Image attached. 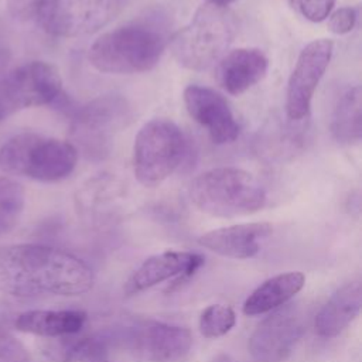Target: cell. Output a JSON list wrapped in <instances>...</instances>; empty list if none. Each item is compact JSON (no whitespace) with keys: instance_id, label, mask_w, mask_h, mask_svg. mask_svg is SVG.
Returning <instances> with one entry per match:
<instances>
[{"instance_id":"8992f818","label":"cell","mask_w":362,"mask_h":362,"mask_svg":"<svg viewBox=\"0 0 362 362\" xmlns=\"http://www.w3.org/2000/svg\"><path fill=\"white\" fill-rule=\"evenodd\" d=\"M187 140L170 119L154 117L144 123L134 137L133 173L144 187H157L181 164Z\"/></svg>"},{"instance_id":"6da1fadb","label":"cell","mask_w":362,"mask_h":362,"mask_svg":"<svg viewBox=\"0 0 362 362\" xmlns=\"http://www.w3.org/2000/svg\"><path fill=\"white\" fill-rule=\"evenodd\" d=\"M95 283L92 267L78 256L47 245L0 246V293L31 298L74 297Z\"/></svg>"},{"instance_id":"ba28073f","label":"cell","mask_w":362,"mask_h":362,"mask_svg":"<svg viewBox=\"0 0 362 362\" xmlns=\"http://www.w3.org/2000/svg\"><path fill=\"white\" fill-rule=\"evenodd\" d=\"M120 7V0H41L35 17L49 35L74 38L107 25Z\"/></svg>"},{"instance_id":"4316f807","label":"cell","mask_w":362,"mask_h":362,"mask_svg":"<svg viewBox=\"0 0 362 362\" xmlns=\"http://www.w3.org/2000/svg\"><path fill=\"white\" fill-rule=\"evenodd\" d=\"M41 0H7L10 13L17 18L35 17Z\"/></svg>"},{"instance_id":"ac0fdd59","label":"cell","mask_w":362,"mask_h":362,"mask_svg":"<svg viewBox=\"0 0 362 362\" xmlns=\"http://www.w3.org/2000/svg\"><path fill=\"white\" fill-rule=\"evenodd\" d=\"M86 317L82 310H30L18 314L14 325L21 332L58 338L79 332Z\"/></svg>"},{"instance_id":"4fadbf2b","label":"cell","mask_w":362,"mask_h":362,"mask_svg":"<svg viewBox=\"0 0 362 362\" xmlns=\"http://www.w3.org/2000/svg\"><path fill=\"white\" fill-rule=\"evenodd\" d=\"M127 341L148 362H175L188 354L192 335L180 325L143 321L130 327Z\"/></svg>"},{"instance_id":"7402d4cb","label":"cell","mask_w":362,"mask_h":362,"mask_svg":"<svg viewBox=\"0 0 362 362\" xmlns=\"http://www.w3.org/2000/svg\"><path fill=\"white\" fill-rule=\"evenodd\" d=\"M236 322L235 311L226 304H211L199 317V331L205 338H219L226 335Z\"/></svg>"},{"instance_id":"3957f363","label":"cell","mask_w":362,"mask_h":362,"mask_svg":"<svg viewBox=\"0 0 362 362\" xmlns=\"http://www.w3.org/2000/svg\"><path fill=\"white\" fill-rule=\"evenodd\" d=\"M191 202L218 218H235L260 211L266 191L249 171L236 167H218L197 175L188 188Z\"/></svg>"},{"instance_id":"7c38bea8","label":"cell","mask_w":362,"mask_h":362,"mask_svg":"<svg viewBox=\"0 0 362 362\" xmlns=\"http://www.w3.org/2000/svg\"><path fill=\"white\" fill-rule=\"evenodd\" d=\"M188 115L202 126L215 144H229L239 136V124L226 99L211 88L189 85L182 93Z\"/></svg>"},{"instance_id":"44dd1931","label":"cell","mask_w":362,"mask_h":362,"mask_svg":"<svg viewBox=\"0 0 362 362\" xmlns=\"http://www.w3.org/2000/svg\"><path fill=\"white\" fill-rule=\"evenodd\" d=\"M24 204L23 185L10 177H0V236L10 233L17 226Z\"/></svg>"},{"instance_id":"7a4b0ae2","label":"cell","mask_w":362,"mask_h":362,"mask_svg":"<svg viewBox=\"0 0 362 362\" xmlns=\"http://www.w3.org/2000/svg\"><path fill=\"white\" fill-rule=\"evenodd\" d=\"M167 45L164 33L147 23H132L102 34L90 45L88 58L105 74L129 75L154 68Z\"/></svg>"},{"instance_id":"e0dca14e","label":"cell","mask_w":362,"mask_h":362,"mask_svg":"<svg viewBox=\"0 0 362 362\" xmlns=\"http://www.w3.org/2000/svg\"><path fill=\"white\" fill-rule=\"evenodd\" d=\"M362 301L361 281H349L341 286L320 308L314 318V328L320 337L339 335L359 314Z\"/></svg>"},{"instance_id":"30bf717a","label":"cell","mask_w":362,"mask_h":362,"mask_svg":"<svg viewBox=\"0 0 362 362\" xmlns=\"http://www.w3.org/2000/svg\"><path fill=\"white\" fill-rule=\"evenodd\" d=\"M132 112L127 102L116 95L100 96L76 110L72 132L82 147L102 156L116 132L126 127Z\"/></svg>"},{"instance_id":"9a60e30c","label":"cell","mask_w":362,"mask_h":362,"mask_svg":"<svg viewBox=\"0 0 362 362\" xmlns=\"http://www.w3.org/2000/svg\"><path fill=\"white\" fill-rule=\"evenodd\" d=\"M273 232L267 222H250L209 230L198 238L208 250L230 259H249L259 253L262 242Z\"/></svg>"},{"instance_id":"ffe728a7","label":"cell","mask_w":362,"mask_h":362,"mask_svg":"<svg viewBox=\"0 0 362 362\" xmlns=\"http://www.w3.org/2000/svg\"><path fill=\"white\" fill-rule=\"evenodd\" d=\"M332 136L338 143L354 144L362 136V92L361 86L348 88L338 99L332 122Z\"/></svg>"},{"instance_id":"603a6c76","label":"cell","mask_w":362,"mask_h":362,"mask_svg":"<svg viewBox=\"0 0 362 362\" xmlns=\"http://www.w3.org/2000/svg\"><path fill=\"white\" fill-rule=\"evenodd\" d=\"M64 362H109L106 348L98 339H82L69 348Z\"/></svg>"},{"instance_id":"8fae6325","label":"cell","mask_w":362,"mask_h":362,"mask_svg":"<svg viewBox=\"0 0 362 362\" xmlns=\"http://www.w3.org/2000/svg\"><path fill=\"white\" fill-rule=\"evenodd\" d=\"M334 44L328 38L308 42L300 52L291 71L286 90V113L291 120H303L308 116L314 92L324 76Z\"/></svg>"},{"instance_id":"d4e9b609","label":"cell","mask_w":362,"mask_h":362,"mask_svg":"<svg viewBox=\"0 0 362 362\" xmlns=\"http://www.w3.org/2000/svg\"><path fill=\"white\" fill-rule=\"evenodd\" d=\"M0 362H31L27 348L3 329H0Z\"/></svg>"},{"instance_id":"9c48e42d","label":"cell","mask_w":362,"mask_h":362,"mask_svg":"<svg viewBox=\"0 0 362 362\" xmlns=\"http://www.w3.org/2000/svg\"><path fill=\"white\" fill-rule=\"evenodd\" d=\"M307 313L300 303L284 304L256 327L247 344L255 362H283L305 331Z\"/></svg>"},{"instance_id":"484cf974","label":"cell","mask_w":362,"mask_h":362,"mask_svg":"<svg viewBox=\"0 0 362 362\" xmlns=\"http://www.w3.org/2000/svg\"><path fill=\"white\" fill-rule=\"evenodd\" d=\"M358 11L355 7H341L328 16V28L337 35H344L352 31L356 24Z\"/></svg>"},{"instance_id":"d6986e66","label":"cell","mask_w":362,"mask_h":362,"mask_svg":"<svg viewBox=\"0 0 362 362\" xmlns=\"http://www.w3.org/2000/svg\"><path fill=\"white\" fill-rule=\"evenodd\" d=\"M305 283L301 272H287L264 280L256 287L242 305L245 315H260L284 305L293 298Z\"/></svg>"},{"instance_id":"5bb4252c","label":"cell","mask_w":362,"mask_h":362,"mask_svg":"<svg viewBox=\"0 0 362 362\" xmlns=\"http://www.w3.org/2000/svg\"><path fill=\"white\" fill-rule=\"evenodd\" d=\"M204 264V257L195 252L165 250L146 259L126 280V296L139 294L174 277H189Z\"/></svg>"},{"instance_id":"52a82bcc","label":"cell","mask_w":362,"mask_h":362,"mask_svg":"<svg viewBox=\"0 0 362 362\" xmlns=\"http://www.w3.org/2000/svg\"><path fill=\"white\" fill-rule=\"evenodd\" d=\"M62 89L58 69L44 61L23 64L0 78V122L11 115L54 102Z\"/></svg>"},{"instance_id":"2e32d148","label":"cell","mask_w":362,"mask_h":362,"mask_svg":"<svg viewBox=\"0 0 362 362\" xmlns=\"http://www.w3.org/2000/svg\"><path fill=\"white\" fill-rule=\"evenodd\" d=\"M269 69V59L257 48H238L221 58L218 81L230 95H242L260 82Z\"/></svg>"},{"instance_id":"277c9868","label":"cell","mask_w":362,"mask_h":362,"mask_svg":"<svg viewBox=\"0 0 362 362\" xmlns=\"http://www.w3.org/2000/svg\"><path fill=\"white\" fill-rule=\"evenodd\" d=\"M236 33L238 21L229 8L205 3L173 35L171 54L182 68L204 71L225 55Z\"/></svg>"},{"instance_id":"83f0119b","label":"cell","mask_w":362,"mask_h":362,"mask_svg":"<svg viewBox=\"0 0 362 362\" xmlns=\"http://www.w3.org/2000/svg\"><path fill=\"white\" fill-rule=\"evenodd\" d=\"M208 4H214V6H219V7H226L228 4L236 1V0H205Z\"/></svg>"},{"instance_id":"cb8c5ba5","label":"cell","mask_w":362,"mask_h":362,"mask_svg":"<svg viewBox=\"0 0 362 362\" xmlns=\"http://www.w3.org/2000/svg\"><path fill=\"white\" fill-rule=\"evenodd\" d=\"M291 7L305 20L313 23L324 21L332 11L335 0H288Z\"/></svg>"},{"instance_id":"5b68a950","label":"cell","mask_w":362,"mask_h":362,"mask_svg":"<svg viewBox=\"0 0 362 362\" xmlns=\"http://www.w3.org/2000/svg\"><path fill=\"white\" fill-rule=\"evenodd\" d=\"M78 150L65 140L20 133L0 147V170L42 182L66 178L76 167Z\"/></svg>"}]
</instances>
